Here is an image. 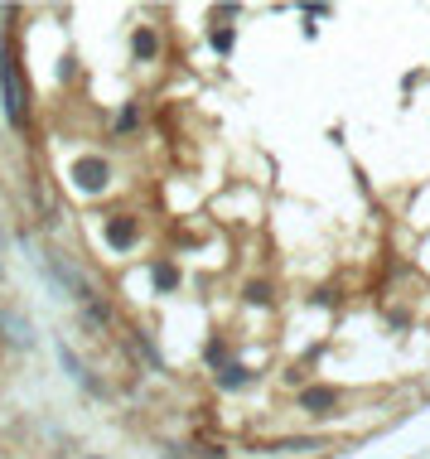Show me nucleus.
I'll use <instances>...</instances> for the list:
<instances>
[{
  "mask_svg": "<svg viewBox=\"0 0 430 459\" xmlns=\"http://www.w3.org/2000/svg\"><path fill=\"white\" fill-rule=\"evenodd\" d=\"M0 107H5V121H10L15 131H25V78H20L15 39L0 44Z\"/></svg>",
  "mask_w": 430,
  "mask_h": 459,
  "instance_id": "nucleus-1",
  "label": "nucleus"
},
{
  "mask_svg": "<svg viewBox=\"0 0 430 459\" xmlns=\"http://www.w3.org/2000/svg\"><path fill=\"white\" fill-rule=\"evenodd\" d=\"M49 271H54V276H58V285H63V290H68V295H73V300H82L87 310L97 305V290L87 285V276H82L78 266H68V261H63L58 251H49Z\"/></svg>",
  "mask_w": 430,
  "mask_h": 459,
  "instance_id": "nucleus-2",
  "label": "nucleus"
},
{
  "mask_svg": "<svg viewBox=\"0 0 430 459\" xmlns=\"http://www.w3.org/2000/svg\"><path fill=\"white\" fill-rule=\"evenodd\" d=\"M68 179L78 184L82 193H97V189H107V179H111V164L102 160V155H82V160H73V169H68Z\"/></svg>",
  "mask_w": 430,
  "mask_h": 459,
  "instance_id": "nucleus-3",
  "label": "nucleus"
},
{
  "mask_svg": "<svg viewBox=\"0 0 430 459\" xmlns=\"http://www.w3.org/2000/svg\"><path fill=\"white\" fill-rule=\"evenodd\" d=\"M334 406H339V387H305L300 392V411H310V416H334Z\"/></svg>",
  "mask_w": 430,
  "mask_h": 459,
  "instance_id": "nucleus-4",
  "label": "nucleus"
},
{
  "mask_svg": "<svg viewBox=\"0 0 430 459\" xmlns=\"http://www.w3.org/2000/svg\"><path fill=\"white\" fill-rule=\"evenodd\" d=\"M135 237H140L135 217H107V246H116V251H131Z\"/></svg>",
  "mask_w": 430,
  "mask_h": 459,
  "instance_id": "nucleus-5",
  "label": "nucleus"
},
{
  "mask_svg": "<svg viewBox=\"0 0 430 459\" xmlns=\"http://www.w3.org/2000/svg\"><path fill=\"white\" fill-rule=\"evenodd\" d=\"M131 54H135V63H155V58H160V34L150 25H140L135 39H131Z\"/></svg>",
  "mask_w": 430,
  "mask_h": 459,
  "instance_id": "nucleus-6",
  "label": "nucleus"
},
{
  "mask_svg": "<svg viewBox=\"0 0 430 459\" xmlns=\"http://www.w3.org/2000/svg\"><path fill=\"white\" fill-rule=\"evenodd\" d=\"M217 387H227V392L247 387V368H237V363H222V368H217Z\"/></svg>",
  "mask_w": 430,
  "mask_h": 459,
  "instance_id": "nucleus-7",
  "label": "nucleus"
},
{
  "mask_svg": "<svg viewBox=\"0 0 430 459\" xmlns=\"http://www.w3.org/2000/svg\"><path fill=\"white\" fill-rule=\"evenodd\" d=\"M150 280H155V290H174V285H179V271L169 266V261H155V266H150Z\"/></svg>",
  "mask_w": 430,
  "mask_h": 459,
  "instance_id": "nucleus-8",
  "label": "nucleus"
},
{
  "mask_svg": "<svg viewBox=\"0 0 430 459\" xmlns=\"http://www.w3.org/2000/svg\"><path fill=\"white\" fill-rule=\"evenodd\" d=\"M208 44H213L217 54H232V44H237V34H232V29H213V34H208Z\"/></svg>",
  "mask_w": 430,
  "mask_h": 459,
  "instance_id": "nucleus-9",
  "label": "nucleus"
},
{
  "mask_svg": "<svg viewBox=\"0 0 430 459\" xmlns=\"http://www.w3.org/2000/svg\"><path fill=\"white\" fill-rule=\"evenodd\" d=\"M281 455H300V450H324V440H281Z\"/></svg>",
  "mask_w": 430,
  "mask_h": 459,
  "instance_id": "nucleus-10",
  "label": "nucleus"
},
{
  "mask_svg": "<svg viewBox=\"0 0 430 459\" xmlns=\"http://www.w3.org/2000/svg\"><path fill=\"white\" fill-rule=\"evenodd\" d=\"M247 305H271V285L251 280V285H247Z\"/></svg>",
  "mask_w": 430,
  "mask_h": 459,
  "instance_id": "nucleus-11",
  "label": "nucleus"
}]
</instances>
